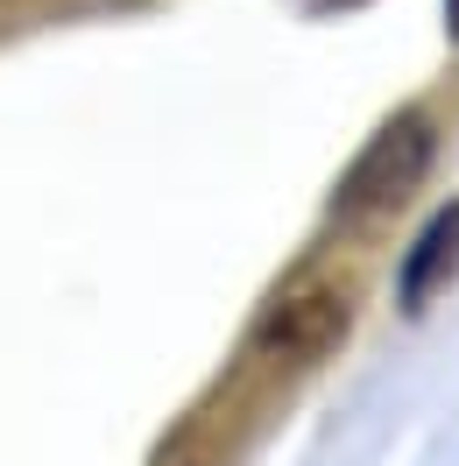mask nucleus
Here are the masks:
<instances>
[{"label":"nucleus","instance_id":"obj_1","mask_svg":"<svg viewBox=\"0 0 459 466\" xmlns=\"http://www.w3.org/2000/svg\"><path fill=\"white\" fill-rule=\"evenodd\" d=\"M346 319H353V290H346L340 276H304V283H290L255 325V347L269 360H325V353L346 339Z\"/></svg>","mask_w":459,"mask_h":466},{"label":"nucleus","instance_id":"obj_2","mask_svg":"<svg viewBox=\"0 0 459 466\" xmlns=\"http://www.w3.org/2000/svg\"><path fill=\"white\" fill-rule=\"evenodd\" d=\"M424 163H431V120H424V114H396L368 148H361V163L346 170L340 198H332V212L361 219V212H382V205H396L403 191L424 177Z\"/></svg>","mask_w":459,"mask_h":466},{"label":"nucleus","instance_id":"obj_3","mask_svg":"<svg viewBox=\"0 0 459 466\" xmlns=\"http://www.w3.org/2000/svg\"><path fill=\"white\" fill-rule=\"evenodd\" d=\"M453 255H459V212H438V227L417 240V262H410V276H403V290L424 297V290H431V276L453 262Z\"/></svg>","mask_w":459,"mask_h":466},{"label":"nucleus","instance_id":"obj_4","mask_svg":"<svg viewBox=\"0 0 459 466\" xmlns=\"http://www.w3.org/2000/svg\"><path fill=\"white\" fill-rule=\"evenodd\" d=\"M445 15H453V35H459V0H445Z\"/></svg>","mask_w":459,"mask_h":466}]
</instances>
